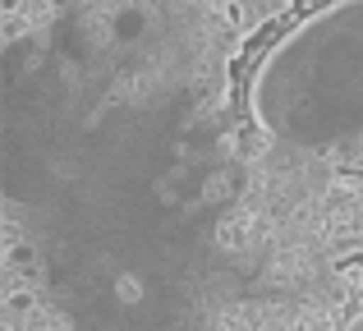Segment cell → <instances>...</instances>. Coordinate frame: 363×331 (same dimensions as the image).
<instances>
[{"label": "cell", "mask_w": 363, "mask_h": 331, "mask_svg": "<svg viewBox=\"0 0 363 331\" xmlns=\"http://www.w3.org/2000/svg\"><path fill=\"white\" fill-rule=\"evenodd\" d=\"M225 193H230V189H225V179H221V175H212V179H207V189H203V198H207V203H216V198H225Z\"/></svg>", "instance_id": "obj_4"}, {"label": "cell", "mask_w": 363, "mask_h": 331, "mask_svg": "<svg viewBox=\"0 0 363 331\" xmlns=\"http://www.w3.org/2000/svg\"><path fill=\"white\" fill-rule=\"evenodd\" d=\"M116 299H120V304H143V281L138 276H133V271H120V276H116Z\"/></svg>", "instance_id": "obj_3"}, {"label": "cell", "mask_w": 363, "mask_h": 331, "mask_svg": "<svg viewBox=\"0 0 363 331\" xmlns=\"http://www.w3.org/2000/svg\"><path fill=\"white\" fill-rule=\"evenodd\" d=\"M331 212L340 225H363V184H336L331 189Z\"/></svg>", "instance_id": "obj_1"}, {"label": "cell", "mask_w": 363, "mask_h": 331, "mask_svg": "<svg viewBox=\"0 0 363 331\" xmlns=\"http://www.w3.org/2000/svg\"><path fill=\"white\" fill-rule=\"evenodd\" d=\"M248 230H253V216H230V221H221L216 240H221V249H244Z\"/></svg>", "instance_id": "obj_2"}]
</instances>
